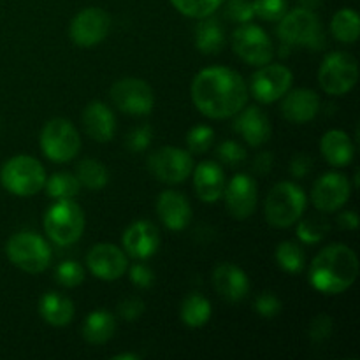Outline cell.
<instances>
[{
	"label": "cell",
	"mask_w": 360,
	"mask_h": 360,
	"mask_svg": "<svg viewBox=\"0 0 360 360\" xmlns=\"http://www.w3.org/2000/svg\"><path fill=\"white\" fill-rule=\"evenodd\" d=\"M329 232V224L323 218H308L302 220L297 227V236L306 245H315L322 241Z\"/></svg>",
	"instance_id": "obj_35"
},
{
	"label": "cell",
	"mask_w": 360,
	"mask_h": 360,
	"mask_svg": "<svg viewBox=\"0 0 360 360\" xmlns=\"http://www.w3.org/2000/svg\"><path fill=\"white\" fill-rule=\"evenodd\" d=\"M157 213L165 227L171 231H183L192 220V207L188 200L174 190L160 193L157 200Z\"/></svg>",
	"instance_id": "obj_21"
},
{
	"label": "cell",
	"mask_w": 360,
	"mask_h": 360,
	"mask_svg": "<svg viewBox=\"0 0 360 360\" xmlns=\"http://www.w3.org/2000/svg\"><path fill=\"white\" fill-rule=\"evenodd\" d=\"M211 319V304L204 295L190 294L181 304V320L188 327H202Z\"/></svg>",
	"instance_id": "obj_29"
},
{
	"label": "cell",
	"mask_w": 360,
	"mask_h": 360,
	"mask_svg": "<svg viewBox=\"0 0 360 360\" xmlns=\"http://www.w3.org/2000/svg\"><path fill=\"white\" fill-rule=\"evenodd\" d=\"M333 34L341 42H355L360 35V18L354 9H341L334 14Z\"/></svg>",
	"instance_id": "obj_30"
},
{
	"label": "cell",
	"mask_w": 360,
	"mask_h": 360,
	"mask_svg": "<svg viewBox=\"0 0 360 360\" xmlns=\"http://www.w3.org/2000/svg\"><path fill=\"white\" fill-rule=\"evenodd\" d=\"M39 311H41V316L46 322L55 327H62L72 320L74 304L70 299L55 294V292H49V294L42 295Z\"/></svg>",
	"instance_id": "obj_26"
},
{
	"label": "cell",
	"mask_w": 360,
	"mask_h": 360,
	"mask_svg": "<svg viewBox=\"0 0 360 360\" xmlns=\"http://www.w3.org/2000/svg\"><path fill=\"white\" fill-rule=\"evenodd\" d=\"M313 204L323 213H333L350 199V183L340 172H327L315 183L311 192Z\"/></svg>",
	"instance_id": "obj_15"
},
{
	"label": "cell",
	"mask_w": 360,
	"mask_h": 360,
	"mask_svg": "<svg viewBox=\"0 0 360 360\" xmlns=\"http://www.w3.org/2000/svg\"><path fill=\"white\" fill-rule=\"evenodd\" d=\"M4 188L18 197L35 195L44 188L46 171L41 162L28 155H20L4 164L0 171Z\"/></svg>",
	"instance_id": "obj_3"
},
{
	"label": "cell",
	"mask_w": 360,
	"mask_h": 360,
	"mask_svg": "<svg viewBox=\"0 0 360 360\" xmlns=\"http://www.w3.org/2000/svg\"><path fill=\"white\" fill-rule=\"evenodd\" d=\"M83 125L88 136L98 143H108L115 137L116 118L102 102H90L83 112Z\"/></svg>",
	"instance_id": "obj_23"
},
{
	"label": "cell",
	"mask_w": 360,
	"mask_h": 360,
	"mask_svg": "<svg viewBox=\"0 0 360 360\" xmlns=\"http://www.w3.org/2000/svg\"><path fill=\"white\" fill-rule=\"evenodd\" d=\"M234 130L250 144V146H262L271 137V123L262 109L250 105L239 111V116L234 120Z\"/></svg>",
	"instance_id": "obj_19"
},
{
	"label": "cell",
	"mask_w": 360,
	"mask_h": 360,
	"mask_svg": "<svg viewBox=\"0 0 360 360\" xmlns=\"http://www.w3.org/2000/svg\"><path fill=\"white\" fill-rule=\"evenodd\" d=\"M44 229L55 245H74L84 231L83 210L74 200L60 199L46 213Z\"/></svg>",
	"instance_id": "obj_6"
},
{
	"label": "cell",
	"mask_w": 360,
	"mask_h": 360,
	"mask_svg": "<svg viewBox=\"0 0 360 360\" xmlns=\"http://www.w3.org/2000/svg\"><path fill=\"white\" fill-rule=\"evenodd\" d=\"M320 148H322V155L326 157V160L334 167H345L354 160V143L343 130H329L322 137Z\"/></svg>",
	"instance_id": "obj_25"
},
{
	"label": "cell",
	"mask_w": 360,
	"mask_h": 360,
	"mask_svg": "<svg viewBox=\"0 0 360 360\" xmlns=\"http://www.w3.org/2000/svg\"><path fill=\"white\" fill-rule=\"evenodd\" d=\"M214 139V132L211 127L206 125H197L186 136V144H188V150L192 153H204L211 148Z\"/></svg>",
	"instance_id": "obj_38"
},
{
	"label": "cell",
	"mask_w": 360,
	"mask_h": 360,
	"mask_svg": "<svg viewBox=\"0 0 360 360\" xmlns=\"http://www.w3.org/2000/svg\"><path fill=\"white\" fill-rule=\"evenodd\" d=\"M255 16L266 21H280L287 13L288 0H253Z\"/></svg>",
	"instance_id": "obj_37"
},
{
	"label": "cell",
	"mask_w": 360,
	"mask_h": 360,
	"mask_svg": "<svg viewBox=\"0 0 360 360\" xmlns=\"http://www.w3.org/2000/svg\"><path fill=\"white\" fill-rule=\"evenodd\" d=\"M333 319L329 315H319L313 319V322L309 323L308 336L311 338L315 343H320V341L327 340V338L333 334Z\"/></svg>",
	"instance_id": "obj_42"
},
{
	"label": "cell",
	"mask_w": 360,
	"mask_h": 360,
	"mask_svg": "<svg viewBox=\"0 0 360 360\" xmlns=\"http://www.w3.org/2000/svg\"><path fill=\"white\" fill-rule=\"evenodd\" d=\"M76 178L79 185L86 186L88 190H101L108 185L109 174L108 169L98 160H83L76 169Z\"/></svg>",
	"instance_id": "obj_31"
},
{
	"label": "cell",
	"mask_w": 360,
	"mask_h": 360,
	"mask_svg": "<svg viewBox=\"0 0 360 360\" xmlns=\"http://www.w3.org/2000/svg\"><path fill=\"white\" fill-rule=\"evenodd\" d=\"M338 225H340L343 231H355L359 227V217L354 211H347V213H341L338 217Z\"/></svg>",
	"instance_id": "obj_48"
},
{
	"label": "cell",
	"mask_w": 360,
	"mask_h": 360,
	"mask_svg": "<svg viewBox=\"0 0 360 360\" xmlns=\"http://www.w3.org/2000/svg\"><path fill=\"white\" fill-rule=\"evenodd\" d=\"M172 6L190 18H206L220 7L221 0H171Z\"/></svg>",
	"instance_id": "obj_34"
},
{
	"label": "cell",
	"mask_w": 360,
	"mask_h": 360,
	"mask_svg": "<svg viewBox=\"0 0 360 360\" xmlns=\"http://www.w3.org/2000/svg\"><path fill=\"white\" fill-rule=\"evenodd\" d=\"M225 14L234 23H250L255 18V11H253V4L248 0H229Z\"/></svg>",
	"instance_id": "obj_40"
},
{
	"label": "cell",
	"mask_w": 360,
	"mask_h": 360,
	"mask_svg": "<svg viewBox=\"0 0 360 360\" xmlns=\"http://www.w3.org/2000/svg\"><path fill=\"white\" fill-rule=\"evenodd\" d=\"M148 169L157 179L174 185V183H183L192 174L193 160L188 151L174 146H164L151 153V157L148 158Z\"/></svg>",
	"instance_id": "obj_11"
},
{
	"label": "cell",
	"mask_w": 360,
	"mask_h": 360,
	"mask_svg": "<svg viewBox=\"0 0 360 360\" xmlns=\"http://www.w3.org/2000/svg\"><path fill=\"white\" fill-rule=\"evenodd\" d=\"M281 112L292 123H308L316 116L320 109L319 95L308 88H299L283 95Z\"/></svg>",
	"instance_id": "obj_22"
},
{
	"label": "cell",
	"mask_w": 360,
	"mask_h": 360,
	"mask_svg": "<svg viewBox=\"0 0 360 360\" xmlns=\"http://www.w3.org/2000/svg\"><path fill=\"white\" fill-rule=\"evenodd\" d=\"M299 4H301V7H304V9L313 11L322 4V0H299Z\"/></svg>",
	"instance_id": "obj_49"
},
{
	"label": "cell",
	"mask_w": 360,
	"mask_h": 360,
	"mask_svg": "<svg viewBox=\"0 0 360 360\" xmlns=\"http://www.w3.org/2000/svg\"><path fill=\"white\" fill-rule=\"evenodd\" d=\"M130 281L139 288H150L155 281L153 271L143 264H136L130 267Z\"/></svg>",
	"instance_id": "obj_45"
},
{
	"label": "cell",
	"mask_w": 360,
	"mask_h": 360,
	"mask_svg": "<svg viewBox=\"0 0 360 360\" xmlns=\"http://www.w3.org/2000/svg\"><path fill=\"white\" fill-rule=\"evenodd\" d=\"M313 169V158L308 153H299L292 158L290 162V172L294 178H304L311 172Z\"/></svg>",
	"instance_id": "obj_46"
},
{
	"label": "cell",
	"mask_w": 360,
	"mask_h": 360,
	"mask_svg": "<svg viewBox=\"0 0 360 360\" xmlns=\"http://www.w3.org/2000/svg\"><path fill=\"white\" fill-rule=\"evenodd\" d=\"M292 81H294V76L290 69L285 65H267L266 63V67H260L252 76L250 91L259 102L271 104L290 90Z\"/></svg>",
	"instance_id": "obj_13"
},
{
	"label": "cell",
	"mask_w": 360,
	"mask_h": 360,
	"mask_svg": "<svg viewBox=\"0 0 360 360\" xmlns=\"http://www.w3.org/2000/svg\"><path fill=\"white\" fill-rule=\"evenodd\" d=\"M160 246L158 229L150 221H136L123 234V248L134 259H150Z\"/></svg>",
	"instance_id": "obj_18"
},
{
	"label": "cell",
	"mask_w": 360,
	"mask_h": 360,
	"mask_svg": "<svg viewBox=\"0 0 360 360\" xmlns=\"http://www.w3.org/2000/svg\"><path fill=\"white\" fill-rule=\"evenodd\" d=\"M137 359H139V355L136 354H120L112 357V360H137Z\"/></svg>",
	"instance_id": "obj_50"
},
{
	"label": "cell",
	"mask_w": 360,
	"mask_h": 360,
	"mask_svg": "<svg viewBox=\"0 0 360 360\" xmlns=\"http://www.w3.org/2000/svg\"><path fill=\"white\" fill-rule=\"evenodd\" d=\"M120 316L127 322H134V320H139V316L144 313V304L141 299L137 297H129L120 304L118 308Z\"/></svg>",
	"instance_id": "obj_44"
},
{
	"label": "cell",
	"mask_w": 360,
	"mask_h": 360,
	"mask_svg": "<svg viewBox=\"0 0 360 360\" xmlns=\"http://www.w3.org/2000/svg\"><path fill=\"white\" fill-rule=\"evenodd\" d=\"M306 210L304 190L290 181H281L274 186L266 199V218L273 227H290L301 220Z\"/></svg>",
	"instance_id": "obj_5"
},
{
	"label": "cell",
	"mask_w": 360,
	"mask_h": 360,
	"mask_svg": "<svg viewBox=\"0 0 360 360\" xmlns=\"http://www.w3.org/2000/svg\"><path fill=\"white\" fill-rule=\"evenodd\" d=\"M225 193V204L229 213L238 220H246L257 207V183L248 174H238L229 181Z\"/></svg>",
	"instance_id": "obj_17"
},
{
	"label": "cell",
	"mask_w": 360,
	"mask_h": 360,
	"mask_svg": "<svg viewBox=\"0 0 360 360\" xmlns=\"http://www.w3.org/2000/svg\"><path fill=\"white\" fill-rule=\"evenodd\" d=\"M55 278L62 287L74 288L77 287V285L83 283L84 271L83 267H81L77 262H74V260H65V262H62L58 267H56Z\"/></svg>",
	"instance_id": "obj_36"
},
{
	"label": "cell",
	"mask_w": 360,
	"mask_h": 360,
	"mask_svg": "<svg viewBox=\"0 0 360 360\" xmlns=\"http://www.w3.org/2000/svg\"><path fill=\"white\" fill-rule=\"evenodd\" d=\"M193 185L200 200L217 202L225 190V176L217 162H202L193 172Z\"/></svg>",
	"instance_id": "obj_24"
},
{
	"label": "cell",
	"mask_w": 360,
	"mask_h": 360,
	"mask_svg": "<svg viewBox=\"0 0 360 360\" xmlns=\"http://www.w3.org/2000/svg\"><path fill=\"white\" fill-rule=\"evenodd\" d=\"M306 255L297 243L285 241L276 248V262L283 271L290 274L301 273L304 267Z\"/></svg>",
	"instance_id": "obj_33"
},
{
	"label": "cell",
	"mask_w": 360,
	"mask_h": 360,
	"mask_svg": "<svg viewBox=\"0 0 360 360\" xmlns=\"http://www.w3.org/2000/svg\"><path fill=\"white\" fill-rule=\"evenodd\" d=\"M357 60L343 51L330 53L326 56L319 70V81L323 91L329 95H345L357 84Z\"/></svg>",
	"instance_id": "obj_9"
},
{
	"label": "cell",
	"mask_w": 360,
	"mask_h": 360,
	"mask_svg": "<svg viewBox=\"0 0 360 360\" xmlns=\"http://www.w3.org/2000/svg\"><path fill=\"white\" fill-rule=\"evenodd\" d=\"M46 192L53 199H72L79 192V181L70 172H56L51 178H46Z\"/></svg>",
	"instance_id": "obj_32"
},
{
	"label": "cell",
	"mask_w": 360,
	"mask_h": 360,
	"mask_svg": "<svg viewBox=\"0 0 360 360\" xmlns=\"http://www.w3.org/2000/svg\"><path fill=\"white\" fill-rule=\"evenodd\" d=\"M111 98L120 111L136 116L150 115L155 104L153 90L150 84L136 77L116 81L111 88Z\"/></svg>",
	"instance_id": "obj_12"
},
{
	"label": "cell",
	"mask_w": 360,
	"mask_h": 360,
	"mask_svg": "<svg viewBox=\"0 0 360 360\" xmlns=\"http://www.w3.org/2000/svg\"><path fill=\"white\" fill-rule=\"evenodd\" d=\"M41 148L49 160L58 164L69 162L79 153V134L69 120L55 118L46 123L42 129Z\"/></svg>",
	"instance_id": "obj_8"
},
{
	"label": "cell",
	"mask_w": 360,
	"mask_h": 360,
	"mask_svg": "<svg viewBox=\"0 0 360 360\" xmlns=\"http://www.w3.org/2000/svg\"><path fill=\"white\" fill-rule=\"evenodd\" d=\"M116 320L111 313L98 311L90 313L83 323V338L91 345H104L115 336Z\"/></svg>",
	"instance_id": "obj_27"
},
{
	"label": "cell",
	"mask_w": 360,
	"mask_h": 360,
	"mask_svg": "<svg viewBox=\"0 0 360 360\" xmlns=\"http://www.w3.org/2000/svg\"><path fill=\"white\" fill-rule=\"evenodd\" d=\"M357 276V255L340 243L323 248L309 267V281L322 294H341L355 283Z\"/></svg>",
	"instance_id": "obj_2"
},
{
	"label": "cell",
	"mask_w": 360,
	"mask_h": 360,
	"mask_svg": "<svg viewBox=\"0 0 360 360\" xmlns=\"http://www.w3.org/2000/svg\"><path fill=\"white\" fill-rule=\"evenodd\" d=\"M111 27V18L98 7H88L77 13L70 23V39L77 46L90 48L104 41Z\"/></svg>",
	"instance_id": "obj_14"
},
{
	"label": "cell",
	"mask_w": 360,
	"mask_h": 360,
	"mask_svg": "<svg viewBox=\"0 0 360 360\" xmlns=\"http://www.w3.org/2000/svg\"><path fill=\"white\" fill-rule=\"evenodd\" d=\"M232 48L241 60L250 65H266L273 60L274 46L269 35L260 27L245 23L232 34Z\"/></svg>",
	"instance_id": "obj_10"
},
{
	"label": "cell",
	"mask_w": 360,
	"mask_h": 360,
	"mask_svg": "<svg viewBox=\"0 0 360 360\" xmlns=\"http://www.w3.org/2000/svg\"><path fill=\"white\" fill-rule=\"evenodd\" d=\"M278 35L285 46H306L309 49H320L326 44L322 25L313 11L299 9L285 13L278 25Z\"/></svg>",
	"instance_id": "obj_4"
},
{
	"label": "cell",
	"mask_w": 360,
	"mask_h": 360,
	"mask_svg": "<svg viewBox=\"0 0 360 360\" xmlns=\"http://www.w3.org/2000/svg\"><path fill=\"white\" fill-rule=\"evenodd\" d=\"M7 257L25 273L37 274L48 269L51 260V248L41 236L34 232H18L7 241Z\"/></svg>",
	"instance_id": "obj_7"
},
{
	"label": "cell",
	"mask_w": 360,
	"mask_h": 360,
	"mask_svg": "<svg viewBox=\"0 0 360 360\" xmlns=\"http://www.w3.org/2000/svg\"><path fill=\"white\" fill-rule=\"evenodd\" d=\"M255 309L264 319H274L276 315H280L281 301L273 294H264L255 301Z\"/></svg>",
	"instance_id": "obj_43"
},
{
	"label": "cell",
	"mask_w": 360,
	"mask_h": 360,
	"mask_svg": "<svg viewBox=\"0 0 360 360\" xmlns=\"http://www.w3.org/2000/svg\"><path fill=\"white\" fill-rule=\"evenodd\" d=\"M213 283L218 294L229 302H241L250 292L248 276L234 264L218 266L213 273Z\"/></svg>",
	"instance_id": "obj_20"
},
{
	"label": "cell",
	"mask_w": 360,
	"mask_h": 360,
	"mask_svg": "<svg viewBox=\"0 0 360 360\" xmlns=\"http://www.w3.org/2000/svg\"><path fill=\"white\" fill-rule=\"evenodd\" d=\"M153 139V130L150 125H141L137 129H132L127 136V148L132 153H143Z\"/></svg>",
	"instance_id": "obj_41"
},
{
	"label": "cell",
	"mask_w": 360,
	"mask_h": 360,
	"mask_svg": "<svg viewBox=\"0 0 360 360\" xmlns=\"http://www.w3.org/2000/svg\"><path fill=\"white\" fill-rule=\"evenodd\" d=\"M192 98L197 109L207 118H231L248 102V86L236 70L210 67L200 70L193 79Z\"/></svg>",
	"instance_id": "obj_1"
},
{
	"label": "cell",
	"mask_w": 360,
	"mask_h": 360,
	"mask_svg": "<svg viewBox=\"0 0 360 360\" xmlns=\"http://www.w3.org/2000/svg\"><path fill=\"white\" fill-rule=\"evenodd\" d=\"M217 155L224 164L231 165V167H238L246 162V150L236 141H224L218 146Z\"/></svg>",
	"instance_id": "obj_39"
},
{
	"label": "cell",
	"mask_w": 360,
	"mask_h": 360,
	"mask_svg": "<svg viewBox=\"0 0 360 360\" xmlns=\"http://www.w3.org/2000/svg\"><path fill=\"white\" fill-rule=\"evenodd\" d=\"M273 167V155L269 151H262V153L257 155L255 164H253V169H255L257 174H267Z\"/></svg>",
	"instance_id": "obj_47"
},
{
	"label": "cell",
	"mask_w": 360,
	"mask_h": 360,
	"mask_svg": "<svg viewBox=\"0 0 360 360\" xmlns=\"http://www.w3.org/2000/svg\"><path fill=\"white\" fill-rule=\"evenodd\" d=\"M86 264L94 276L104 281H115L122 278L127 271V266H129L125 253L118 246L108 245V243L95 245L88 252Z\"/></svg>",
	"instance_id": "obj_16"
},
{
	"label": "cell",
	"mask_w": 360,
	"mask_h": 360,
	"mask_svg": "<svg viewBox=\"0 0 360 360\" xmlns=\"http://www.w3.org/2000/svg\"><path fill=\"white\" fill-rule=\"evenodd\" d=\"M197 49L204 55H217L225 46V30L214 18H204L195 28Z\"/></svg>",
	"instance_id": "obj_28"
}]
</instances>
